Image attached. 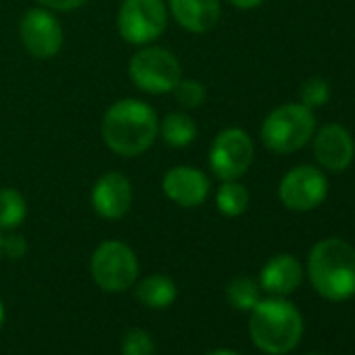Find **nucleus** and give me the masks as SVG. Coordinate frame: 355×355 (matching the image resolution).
I'll return each instance as SVG.
<instances>
[{
  "label": "nucleus",
  "mask_w": 355,
  "mask_h": 355,
  "mask_svg": "<svg viewBox=\"0 0 355 355\" xmlns=\"http://www.w3.org/2000/svg\"><path fill=\"white\" fill-rule=\"evenodd\" d=\"M121 351H123V355H153L155 353V343L144 330L134 328L123 336Z\"/></svg>",
  "instance_id": "nucleus-23"
},
{
  "label": "nucleus",
  "mask_w": 355,
  "mask_h": 355,
  "mask_svg": "<svg viewBox=\"0 0 355 355\" xmlns=\"http://www.w3.org/2000/svg\"><path fill=\"white\" fill-rule=\"evenodd\" d=\"M216 203H218V209L228 218L243 216L249 207V191L236 180H228L220 187Z\"/></svg>",
  "instance_id": "nucleus-18"
},
{
  "label": "nucleus",
  "mask_w": 355,
  "mask_h": 355,
  "mask_svg": "<svg viewBox=\"0 0 355 355\" xmlns=\"http://www.w3.org/2000/svg\"><path fill=\"white\" fill-rule=\"evenodd\" d=\"M255 146L251 136L241 128L222 130L209 150V165L220 180H239L253 163Z\"/></svg>",
  "instance_id": "nucleus-9"
},
{
  "label": "nucleus",
  "mask_w": 355,
  "mask_h": 355,
  "mask_svg": "<svg viewBox=\"0 0 355 355\" xmlns=\"http://www.w3.org/2000/svg\"><path fill=\"white\" fill-rule=\"evenodd\" d=\"M278 197L286 209L297 214H305L320 207L328 197L326 171L315 165L293 167L280 180Z\"/></svg>",
  "instance_id": "nucleus-7"
},
{
  "label": "nucleus",
  "mask_w": 355,
  "mask_h": 355,
  "mask_svg": "<svg viewBox=\"0 0 355 355\" xmlns=\"http://www.w3.org/2000/svg\"><path fill=\"white\" fill-rule=\"evenodd\" d=\"M178 288L173 284L171 278L155 274L144 278L138 286H136V297L142 305L150 307V309H163L169 307L175 301Z\"/></svg>",
  "instance_id": "nucleus-16"
},
{
  "label": "nucleus",
  "mask_w": 355,
  "mask_h": 355,
  "mask_svg": "<svg viewBox=\"0 0 355 355\" xmlns=\"http://www.w3.org/2000/svg\"><path fill=\"white\" fill-rule=\"evenodd\" d=\"M307 276L322 299L355 297V247L336 236L318 241L307 255Z\"/></svg>",
  "instance_id": "nucleus-1"
},
{
  "label": "nucleus",
  "mask_w": 355,
  "mask_h": 355,
  "mask_svg": "<svg viewBox=\"0 0 355 355\" xmlns=\"http://www.w3.org/2000/svg\"><path fill=\"white\" fill-rule=\"evenodd\" d=\"M249 334L259 351L268 355H284L299 345L303 336V318L286 299H259L251 309Z\"/></svg>",
  "instance_id": "nucleus-3"
},
{
  "label": "nucleus",
  "mask_w": 355,
  "mask_h": 355,
  "mask_svg": "<svg viewBox=\"0 0 355 355\" xmlns=\"http://www.w3.org/2000/svg\"><path fill=\"white\" fill-rule=\"evenodd\" d=\"M28 214L26 199L15 189H3L0 191V228L3 230H15L24 224Z\"/></svg>",
  "instance_id": "nucleus-20"
},
{
  "label": "nucleus",
  "mask_w": 355,
  "mask_h": 355,
  "mask_svg": "<svg viewBox=\"0 0 355 355\" xmlns=\"http://www.w3.org/2000/svg\"><path fill=\"white\" fill-rule=\"evenodd\" d=\"M313 157L320 169L328 173H343L355 157V142L351 132L340 123H328L313 134Z\"/></svg>",
  "instance_id": "nucleus-11"
},
{
  "label": "nucleus",
  "mask_w": 355,
  "mask_h": 355,
  "mask_svg": "<svg viewBox=\"0 0 355 355\" xmlns=\"http://www.w3.org/2000/svg\"><path fill=\"white\" fill-rule=\"evenodd\" d=\"M169 11L184 30L195 34L211 32L222 17L220 0H169Z\"/></svg>",
  "instance_id": "nucleus-15"
},
{
  "label": "nucleus",
  "mask_w": 355,
  "mask_h": 355,
  "mask_svg": "<svg viewBox=\"0 0 355 355\" xmlns=\"http://www.w3.org/2000/svg\"><path fill=\"white\" fill-rule=\"evenodd\" d=\"M28 245H26V239L24 236H7L3 239V253L17 259V257H24Z\"/></svg>",
  "instance_id": "nucleus-24"
},
{
  "label": "nucleus",
  "mask_w": 355,
  "mask_h": 355,
  "mask_svg": "<svg viewBox=\"0 0 355 355\" xmlns=\"http://www.w3.org/2000/svg\"><path fill=\"white\" fill-rule=\"evenodd\" d=\"M173 92H175L178 103H180L182 107H187V109L201 107L205 103V96H207L205 86L201 82H197V80H180L175 84Z\"/></svg>",
  "instance_id": "nucleus-22"
},
{
  "label": "nucleus",
  "mask_w": 355,
  "mask_h": 355,
  "mask_svg": "<svg viewBox=\"0 0 355 355\" xmlns=\"http://www.w3.org/2000/svg\"><path fill=\"white\" fill-rule=\"evenodd\" d=\"M0 257H3V236H0Z\"/></svg>",
  "instance_id": "nucleus-29"
},
{
  "label": "nucleus",
  "mask_w": 355,
  "mask_h": 355,
  "mask_svg": "<svg viewBox=\"0 0 355 355\" xmlns=\"http://www.w3.org/2000/svg\"><path fill=\"white\" fill-rule=\"evenodd\" d=\"M101 132L105 144L113 153L121 157H136L144 153L157 138V113L144 101L123 98L105 113Z\"/></svg>",
  "instance_id": "nucleus-2"
},
{
  "label": "nucleus",
  "mask_w": 355,
  "mask_h": 355,
  "mask_svg": "<svg viewBox=\"0 0 355 355\" xmlns=\"http://www.w3.org/2000/svg\"><path fill=\"white\" fill-rule=\"evenodd\" d=\"M315 134L313 109L301 103H286L274 109L261 123V140L266 148L288 155L311 142Z\"/></svg>",
  "instance_id": "nucleus-4"
},
{
  "label": "nucleus",
  "mask_w": 355,
  "mask_h": 355,
  "mask_svg": "<svg viewBox=\"0 0 355 355\" xmlns=\"http://www.w3.org/2000/svg\"><path fill=\"white\" fill-rule=\"evenodd\" d=\"M94 211L105 220H119L132 205V184L123 173H105L92 189Z\"/></svg>",
  "instance_id": "nucleus-13"
},
{
  "label": "nucleus",
  "mask_w": 355,
  "mask_h": 355,
  "mask_svg": "<svg viewBox=\"0 0 355 355\" xmlns=\"http://www.w3.org/2000/svg\"><path fill=\"white\" fill-rule=\"evenodd\" d=\"M230 5H234L236 9H243V11H251V9H257L263 0H228Z\"/></svg>",
  "instance_id": "nucleus-26"
},
{
  "label": "nucleus",
  "mask_w": 355,
  "mask_h": 355,
  "mask_svg": "<svg viewBox=\"0 0 355 355\" xmlns=\"http://www.w3.org/2000/svg\"><path fill=\"white\" fill-rule=\"evenodd\" d=\"M209 178L197 167H173L163 178V193L180 207H197L209 195Z\"/></svg>",
  "instance_id": "nucleus-12"
},
{
  "label": "nucleus",
  "mask_w": 355,
  "mask_h": 355,
  "mask_svg": "<svg viewBox=\"0 0 355 355\" xmlns=\"http://www.w3.org/2000/svg\"><path fill=\"white\" fill-rule=\"evenodd\" d=\"M130 78L148 94H165L173 92L175 84L182 80V69L173 53L161 46H150L132 57Z\"/></svg>",
  "instance_id": "nucleus-5"
},
{
  "label": "nucleus",
  "mask_w": 355,
  "mask_h": 355,
  "mask_svg": "<svg viewBox=\"0 0 355 355\" xmlns=\"http://www.w3.org/2000/svg\"><path fill=\"white\" fill-rule=\"evenodd\" d=\"M90 272L94 282L109 293H119L130 288L138 278V259L136 253L119 243V241H107L98 245V249L92 255Z\"/></svg>",
  "instance_id": "nucleus-6"
},
{
  "label": "nucleus",
  "mask_w": 355,
  "mask_h": 355,
  "mask_svg": "<svg viewBox=\"0 0 355 355\" xmlns=\"http://www.w3.org/2000/svg\"><path fill=\"white\" fill-rule=\"evenodd\" d=\"M330 98V84L324 78H309L301 86V105L315 109L326 105Z\"/></svg>",
  "instance_id": "nucleus-21"
},
{
  "label": "nucleus",
  "mask_w": 355,
  "mask_h": 355,
  "mask_svg": "<svg viewBox=\"0 0 355 355\" xmlns=\"http://www.w3.org/2000/svg\"><path fill=\"white\" fill-rule=\"evenodd\" d=\"M307 355H324V353H307Z\"/></svg>",
  "instance_id": "nucleus-30"
},
{
  "label": "nucleus",
  "mask_w": 355,
  "mask_h": 355,
  "mask_svg": "<svg viewBox=\"0 0 355 355\" xmlns=\"http://www.w3.org/2000/svg\"><path fill=\"white\" fill-rule=\"evenodd\" d=\"M259 288H261L259 282H255L251 276H239V278L230 280V284L226 286L228 303L234 309L251 311L259 303Z\"/></svg>",
  "instance_id": "nucleus-19"
},
{
  "label": "nucleus",
  "mask_w": 355,
  "mask_h": 355,
  "mask_svg": "<svg viewBox=\"0 0 355 355\" xmlns=\"http://www.w3.org/2000/svg\"><path fill=\"white\" fill-rule=\"evenodd\" d=\"M40 3L53 11H73V9L82 7L86 0H40Z\"/></svg>",
  "instance_id": "nucleus-25"
},
{
  "label": "nucleus",
  "mask_w": 355,
  "mask_h": 355,
  "mask_svg": "<svg viewBox=\"0 0 355 355\" xmlns=\"http://www.w3.org/2000/svg\"><path fill=\"white\" fill-rule=\"evenodd\" d=\"M303 282V268L297 257L288 253L274 255L266 261L259 274V286L272 295H291Z\"/></svg>",
  "instance_id": "nucleus-14"
},
{
  "label": "nucleus",
  "mask_w": 355,
  "mask_h": 355,
  "mask_svg": "<svg viewBox=\"0 0 355 355\" xmlns=\"http://www.w3.org/2000/svg\"><path fill=\"white\" fill-rule=\"evenodd\" d=\"M117 28L125 42L148 44L167 28V7L163 0H123Z\"/></svg>",
  "instance_id": "nucleus-8"
},
{
  "label": "nucleus",
  "mask_w": 355,
  "mask_h": 355,
  "mask_svg": "<svg viewBox=\"0 0 355 355\" xmlns=\"http://www.w3.org/2000/svg\"><path fill=\"white\" fill-rule=\"evenodd\" d=\"M26 51L36 59H51L63 46V30L57 17L46 9H32L19 26Z\"/></svg>",
  "instance_id": "nucleus-10"
},
{
  "label": "nucleus",
  "mask_w": 355,
  "mask_h": 355,
  "mask_svg": "<svg viewBox=\"0 0 355 355\" xmlns=\"http://www.w3.org/2000/svg\"><path fill=\"white\" fill-rule=\"evenodd\" d=\"M207 355H241V353L228 351V349H218V351H211V353H207Z\"/></svg>",
  "instance_id": "nucleus-27"
},
{
  "label": "nucleus",
  "mask_w": 355,
  "mask_h": 355,
  "mask_svg": "<svg viewBox=\"0 0 355 355\" xmlns=\"http://www.w3.org/2000/svg\"><path fill=\"white\" fill-rule=\"evenodd\" d=\"M161 136L169 146H189L197 138V123L187 113H169L161 121Z\"/></svg>",
  "instance_id": "nucleus-17"
},
{
  "label": "nucleus",
  "mask_w": 355,
  "mask_h": 355,
  "mask_svg": "<svg viewBox=\"0 0 355 355\" xmlns=\"http://www.w3.org/2000/svg\"><path fill=\"white\" fill-rule=\"evenodd\" d=\"M3 322H5V305L0 301V326H3Z\"/></svg>",
  "instance_id": "nucleus-28"
}]
</instances>
